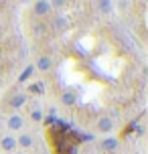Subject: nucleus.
Wrapping results in <instances>:
<instances>
[{
  "mask_svg": "<svg viewBox=\"0 0 148 154\" xmlns=\"http://www.w3.org/2000/svg\"><path fill=\"white\" fill-rule=\"evenodd\" d=\"M31 118L35 120V122H41V120H43V114H41V109H32Z\"/></svg>",
  "mask_w": 148,
  "mask_h": 154,
  "instance_id": "4468645a",
  "label": "nucleus"
},
{
  "mask_svg": "<svg viewBox=\"0 0 148 154\" xmlns=\"http://www.w3.org/2000/svg\"><path fill=\"white\" fill-rule=\"evenodd\" d=\"M32 144H35L32 134H20V136L16 138V146H20L23 150H29V148H32Z\"/></svg>",
  "mask_w": 148,
  "mask_h": 154,
  "instance_id": "20e7f679",
  "label": "nucleus"
},
{
  "mask_svg": "<svg viewBox=\"0 0 148 154\" xmlns=\"http://www.w3.org/2000/svg\"><path fill=\"white\" fill-rule=\"evenodd\" d=\"M53 26L57 29V31H63V29L67 26V18H65V16H55V20H53Z\"/></svg>",
  "mask_w": 148,
  "mask_h": 154,
  "instance_id": "9b49d317",
  "label": "nucleus"
},
{
  "mask_svg": "<svg viewBox=\"0 0 148 154\" xmlns=\"http://www.w3.org/2000/svg\"><path fill=\"white\" fill-rule=\"evenodd\" d=\"M0 128H2V122H0Z\"/></svg>",
  "mask_w": 148,
  "mask_h": 154,
  "instance_id": "dca6fc26",
  "label": "nucleus"
},
{
  "mask_svg": "<svg viewBox=\"0 0 148 154\" xmlns=\"http://www.w3.org/2000/svg\"><path fill=\"white\" fill-rule=\"evenodd\" d=\"M97 8H100L101 12H106V14H108V12L114 10V2H97Z\"/></svg>",
  "mask_w": 148,
  "mask_h": 154,
  "instance_id": "f8f14e48",
  "label": "nucleus"
},
{
  "mask_svg": "<svg viewBox=\"0 0 148 154\" xmlns=\"http://www.w3.org/2000/svg\"><path fill=\"white\" fill-rule=\"evenodd\" d=\"M101 150H106V152H114L118 146H120V140L118 138H114V136H109V138H103L101 140Z\"/></svg>",
  "mask_w": 148,
  "mask_h": 154,
  "instance_id": "39448f33",
  "label": "nucleus"
},
{
  "mask_svg": "<svg viewBox=\"0 0 148 154\" xmlns=\"http://www.w3.org/2000/svg\"><path fill=\"white\" fill-rule=\"evenodd\" d=\"M37 67H39L41 71H49L53 67V59H51L49 55H43V57H39V61H37Z\"/></svg>",
  "mask_w": 148,
  "mask_h": 154,
  "instance_id": "6e6552de",
  "label": "nucleus"
},
{
  "mask_svg": "<svg viewBox=\"0 0 148 154\" xmlns=\"http://www.w3.org/2000/svg\"><path fill=\"white\" fill-rule=\"evenodd\" d=\"M51 10H53V8H51V2H47V0H39V2L32 4V12H35V16H47Z\"/></svg>",
  "mask_w": 148,
  "mask_h": 154,
  "instance_id": "f03ea898",
  "label": "nucleus"
},
{
  "mask_svg": "<svg viewBox=\"0 0 148 154\" xmlns=\"http://www.w3.org/2000/svg\"><path fill=\"white\" fill-rule=\"evenodd\" d=\"M112 128H114V120H112V118L103 116V118H100V120H97V132L106 134V132H112Z\"/></svg>",
  "mask_w": 148,
  "mask_h": 154,
  "instance_id": "423d86ee",
  "label": "nucleus"
},
{
  "mask_svg": "<svg viewBox=\"0 0 148 154\" xmlns=\"http://www.w3.org/2000/svg\"><path fill=\"white\" fill-rule=\"evenodd\" d=\"M61 101L65 103V106H73V103H75V93L73 91H65L61 95Z\"/></svg>",
  "mask_w": 148,
  "mask_h": 154,
  "instance_id": "9d476101",
  "label": "nucleus"
},
{
  "mask_svg": "<svg viewBox=\"0 0 148 154\" xmlns=\"http://www.w3.org/2000/svg\"><path fill=\"white\" fill-rule=\"evenodd\" d=\"M6 126H8V130H10V132L23 130V128H24V118H23L20 114H12V116L6 120Z\"/></svg>",
  "mask_w": 148,
  "mask_h": 154,
  "instance_id": "f257e3e1",
  "label": "nucleus"
},
{
  "mask_svg": "<svg viewBox=\"0 0 148 154\" xmlns=\"http://www.w3.org/2000/svg\"><path fill=\"white\" fill-rule=\"evenodd\" d=\"M32 73H35V65H29V67H26V69H24L23 73L18 75V83H24V81H29Z\"/></svg>",
  "mask_w": 148,
  "mask_h": 154,
  "instance_id": "1a4fd4ad",
  "label": "nucleus"
},
{
  "mask_svg": "<svg viewBox=\"0 0 148 154\" xmlns=\"http://www.w3.org/2000/svg\"><path fill=\"white\" fill-rule=\"evenodd\" d=\"M14 154H26V152H14Z\"/></svg>",
  "mask_w": 148,
  "mask_h": 154,
  "instance_id": "2eb2a0df",
  "label": "nucleus"
},
{
  "mask_svg": "<svg viewBox=\"0 0 148 154\" xmlns=\"http://www.w3.org/2000/svg\"><path fill=\"white\" fill-rule=\"evenodd\" d=\"M0 148L4 150V152H14L16 148V138L12 134H4L2 138H0Z\"/></svg>",
  "mask_w": 148,
  "mask_h": 154,
  "instance_id": "7ed1b4c3",
  "label": "nucleus"
},
{
  "mask_svg": "<svg viewBox=\"0 0 148 154\" xmlns=\"http://www.w3.org/2000/svg\"><path fill=\"white\" fill-rule=\"evenodd\" d=\"M8 103H10V108H23L24 103H26V93L20 91V93H16V95H12Z\"/></svg>",
  "mask_w": 148,
  "mask_h": 154,
  "instance_id": "0eeeda50",
  "label": "nucleus"
},
{
  "mask_svg": "<svg viewBox=\"0 0 148 154\" xmlns=\"http://www.w3.org/2000/svg\"><path fill=\"white\" fill-rule=\"evenodd\" d=\"M45 26H47L45 23H35V24H32V35H35V37L43 35V32H45Z\"/></svg>",
  "mask_w": 148,
  "mask_h": 154,
  "instance_id": "ddd939ff",
  "label": "nucleus"
}]
</instances>
